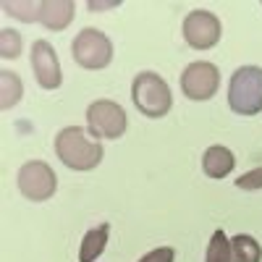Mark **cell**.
<instances>
[{"label":"cell","mask_w":262,"mask_h":262,"mask_svg":"<svg viewBox=\"0 0 262 262\" xmlns=\"http://www.w3.org/2000/svg\"><path fill=\"white\" fill-rule=\"evenodd\" d=\"M55 155L71 170H92L102 160V144L92 142L79 126H66L55 137Z\"/></svg>","instance_id":"1"},{"label":"cell","mask_w":262,"mask_h":262,"mask_svg":"<svg viewBox=\"0 0 262 262\" xmlns=\"http://www.w3.org/2000/svg\"><path fill=\"white\" fill-rule=\"evenodd\" d=\"M131 100H134L137 111L147 118H163L173 105L170 86L155 71H142V74L134 76V84H131Z\"/></svg>","instance_id":"2"},{"label":"cell","mask_w":262,"mask_h":262,"mask_svg":"<svg viewBox=\"0 0 262 262\" xmlns=\"http://www.w3.org/2000/svg\"><path fill=\"white\" fill-rule=\"evenodd\" d=\"M228 105L238 116H257L262 111V69L242 66L228 84Z\"/></svg>","instance_id":"3"},{"label":"cell","mask_w":262,"mask_h":262,"mask_svg":"<svg viewBox=\"0 0 262 262\" xmlns=\"http://www.w3.org/2000/svg\"><path fill=\"white\" fill-rule=\"evenodd\" d=\"M71 55H74L76 66H81V69L100 71V69H105V66H111V60H113V42L107 39L105 32L86 27L74 37Z\"/></svg>","instance_id":"4"},{"label":"cell","mask_w":262,"mask_h":262,"mask_svg":"<svg viewBox=\"0 0 262 262\" xmlns=\"http://www.w3.org/2000/svg\"><path fill=\"white\" fill-rule=\"evenodd\" d=\"M86 128L95 139H121L126 131V111L113 100H95L86 107Z\"/></svg>","instance_id":"5"},{"label":"cell","mask_w":262,"mask_h":262,"mask_svg":"<svg viewBox=\"0 0 262 262\" xmlns=\"http://www.w3.org/2000/svg\"><path fill=\"white\" fill-rule=\"evenodd\" d=\"M18 191L27 196L29 202H45L55 194L58 179L48 163L42 160H29L18 168Z\"/></svg>","instance_id":"6"},{"label":"cell","mask_w":262,"mask_h":262,"mask_svg":"<svg viewBox=\"0 0 262 262\" xmlns=\"http://www.w3.org/2000/svg\"><path fill=\"white\" fill-rule=\"evenodd\" d=\"M217 86H221V71H217V66H212L207 60L189 63L181 74V92L186 100L205 102V100L215 97Z\"/></svg>","instance_id":"7"},{"label":"cell","mask_w":262,"mask_h":262,"mask_svg":"<svg viewBox=\"0 0 262 262\" xmlns=\"http://www.w3.org/2000/svg\"><path fill=\"white\" fill-rule=\"evenodd\" d=\"M181 29H184L186 45L194 48V50H210V48H215L217 42H221V32H223L217 16L210 13V11H202V8L191 11L184 18Z\"/></svg>","instance_id":"8"},{"label":"cell","mask_w":262,"mask_h":262,"mask_svg":"<svg viewBox=\"0 0 262 262\" xmlns=\"http://www.w3.org/2000/svg\"><path fill=\"white\" fill-rule=\"evenodd\" d=\"M32 71L42 90H58L60 86V63L48 39H34L32 45Z\"/></svg>","instance_id":"9"},{"label":"cell","mask_w":262,"mask_h":262,"mask_svg":"<svg viewBox=\"0 0 262 262\" xmlns=\"http://www.w3.org/2000/svg\"><path fill=\"white\" fill-rule=\"evenodd\" d=\"M76 6L71 0H37V21L53 32L66 29L74 21Z\"/></svg>","instance_id":"10"},{"label":"cell","mask_w":262,"mask_h":262,"mask_svg":"<svg viewBox=\"0 0 262 262\" xmlns=\"http://www.w3.org/2000/svg\"><path fill=\"white\" fill-rule=\"evenodd\" d=\"M236 165V158H233V152L223 144H212L205 149V155H202V170H205V176L210 179H226L228 173L233 170Z\"/></svg>","instance_id":"11"},{"label":"cell","mask_w":262,"mask_h":262,"mask_svg":"<svg viewBox=\"0 0 262 262\" xmlns=\"http://www.w3.org/2000/svg\"><path fill=\"white\" fill-rule=\"evenodd\" d=\"M107 233H111V226L107 223H100L97 228L86 231L81 236V247H79V262H95L105 247H107Z\"/></svg>","instance_id":"12"},{"label":"cell","mask_w":262,"mask_h":262,"mask_svg":"<svg viewBox=\"0 0 262 262\" xmlns=\"http://www.w3.org/2000/svg\"><path fill=\"white\" fill-rule=\"evenodd\" d=\"M262 259V247L254 236L238 233L231 238V262H259Z\"/></svg>","instance_id":"13"},{"label":"cell","mask_w":262,"mask_h":262,"mask_svg":"<svg viewBox=\"0 0 262 262\" xmlns=\"http://www.w3.org/2000/svg\"><path fill=\"white\" fill-rule=\"evenodd\" d=\"M21 97H24V84H21V76L13 71H0V105L3 111L13 107Z\"/></svg>","instance_id":"14"},{"label":"cell","mask_w":262,"mask_h":262,"mask_svg":"<svg viewBox=\"0 0 262 262\" xmlns=\"http://www.w3.org/2000/svg\"><path fill=\"white\" fill-rule=\"evenodd\" d=\"M205 262H231V238L226 236V231L217 228L212 233L207 254H205Z\"/></svg>","instance_id":"15"},{"label":"cell","mask_w":262,"mask_h":262,"mask_svg":"<svg viewBox=\"0 0 262 262\" xmlns=\"http://www.w3.org/2000/svg\"><path fill=\"white\" fill-rule=\"evenodd\" d=\"M0 55H3V60H13L21 55V34L16 29L0 32Z\"/></svg>","instance_id":"16"},{"label":"cell","mask_w":262,"mask_h":262,"mask_svg":"<svg viewBox=\"0 0 262 262\" xmlns=\"http://www.w3.org/2000/svg\"><path fill=\"white\" fill-rule=\"evenodd\" d=\"M236 186L238 189H244V191H254V189H262V165L244 173V176H238L236 179Z\"/></svg>","instance_id":"17"},{"label":"cell","mask_w":262,"mask_h":262,"mask_svg":"<svg viewBox=\"0 0 262 262\" xmlns=\"http://www.w3.org/2000/svg\"><path fill=\"white\" fill-rule=\"evenodd\" d=\"M176 259V252H173V247H158V249H152V252H147L142 259H137V262H173Z\"/></svg>","instance_id":"18"},{"label":"cell","mask_w":262,"mask_h":262,"mask_svg":"<svg viewBox=\"0 0 262 262\" xmlns=\"http://www.w3.org/2000/svg\"><path fill=\"white\" fill-rule=\"evenodd\" d=\"M116 3H90V11H97V8H111Z\"/></svg>","instance_id":"19"}]
</instances>
